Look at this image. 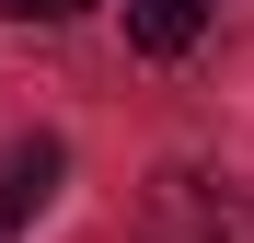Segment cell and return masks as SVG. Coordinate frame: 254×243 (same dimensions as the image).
<instances>
[{"label":"cell","mask_w":254,"mask_h":243,"mask_svg":"<svg viewBox=\"0 0 254 243\" xmlns=\"http://www.w3.org/2000/svg\"><path fill=\"white\" fill-rule=\"evenodd\" d=\"M139 243H254V197L220 185V174H162Z\"/></svg>","instance_id":"obj_1"},{"label":"cell","mask_w":254,"mask_h":243,"mask_svg":"<svg viewBox=\"0 0 254 243\" xmlns=\"http://www.w3.org/2000/svg\"><path fill=\"white\" fill-rule=\"evenodd\" d=\"M47 197H58V139H12L0 151V232H23Z\"/></svg>","instance_id":"obj_2"},{"label":"cell","mask_w":254,"mask_h":243,"mask_svg":"<svg viewBox=\"0 0 254 243\" xmlns=\"http://www.w3.org/2000/svg\"><path fill=\"white\" fill-rule=\"evenodd\" d=\"M127 35H139L150 58H185L208 35V0H127Z\"/></svg>","instance_id":"obj_3"},{"label":"cell","mask_w":254,"mask_h":243,"mask_svg":"<svg viewBox=\"0 0 254 243\" xmlns=\"http://www.w3.org/2000/svg\"><path fill=\"white\" fill-rule=\"evenodd\" d=\"M12 23H69V12H93V0H0Z\"/></svg>","instance_id":"obj_4"}]
</instances>
